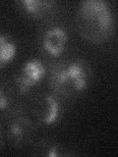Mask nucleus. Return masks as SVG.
Returning <instances> with one entry per match:
<instances>
[{"label": "nucleus", "mask_w": 118, "mask_h": 157, "mask_svg": "<svg viewBox=\"0 0 118 157\" xmlns=\"http://www.w3.org/2000/svg\"><path fill=\"white\" fill-rule=\"evenodd\" d=\"M76 22L86 40L103 43L115 32V17L109 4L103 0H85L79 4Z\"/></svg>", "instance_id": "f257e3e1"}, {"label": "nucleus", "mask_w": 118, "mask_h": 157, "mask_svg": "<svg viewBox=\"0 0 118 157\" xmlns=\"http://www.w3.org/2000/svg\"><path fill=\"white\" fill-rule=\"evenodd\" d=\"M47 74L51 92L60 98L86 90L92 78L91 65L79 58L53 64Z\"/></svg>", "instance_id": "f03ea898"}, {"label": "nucleus", "mask_w": 118, "mask_h": 157, "mask_svg": "<svg viewBox=\"0 0 118 157\" xmlns=\"http://www.w3.org/2000/svg\"><path fill=\"white\" fill-rule=\"evenodd\" d=\"M6 136L12 146L22 149L32 145L37 136V127L26 112L12 109L7 114Z\"/></svg>", "instance_id": "7ed1b4c3"}, {"label": "nucleus", "mask_w": 118, "mask_h": 157, "mask_svg": "<svg viewBox=\"0 0 118 157\" xmlns=\"http://www.w3.org/2000/svg\"><path fill=\"white\" fill-rule=\"evenodd\" d=\"M31 109L36 120L42 126L56 124L63 114L60 97L52 92L37 94L32 102Z\"/></svg>", "instance_id": "20e7f679"}, {"label": "nucleus", "mask_w": 118, "mask_h": 157, "mask_svg": "<svg viewBox=\"0 0 118 157\" xmlns=\"http://www.w3.org/2000/svg\"><path fill=\"white\" fill-rule=\"evenodd\" d=\"M47 69L41 59L32 58L25 62L20 72L15 78V82L19 93L25 94L37 86L46 76Z\"/></svg>", "instance_id": "39448f33"}, {"label": "nucleus", "mask_w": 118, "mask_h": 157, "mask_svg": "<svg viewBox=\"0 0 118 157\" xmlns=\"http://www.w3.org/2000/svg\"><path fill=\"white\" fill-rule=\"evenodd\" d=\"M68 43V33L61 26L49 27L41 36V47L47 54L58 57L64 52Z\"/></svg>", "instance_id": "423d86ee"}, {"label": "nucleus", "mask_w": 118, "mask_h": 157, "mask_svg": "<svg viewBox=\"0 0 118 157\" xmlns=\"http://www.w3.org/2000/svg\"><path fill=\"white\" fill-rule=\"evenodd\" d=\"M17 5L25 15L38 19L50 13L56 3L49 0H22Z\"/></svg>", "instance_id": "0eeeda50"}, {"label": "nucleus", "mask_w": 118, "mask_h": 157, "mask_svg": "<svg viewBox=\"0 0 118 157\" xmlns=\"http://www.w3.org/2000/svg\"><path fill=\"white\" fill-rule=\"evenodd\" d=\"M17 44L7 33H0V70L11 63L17 54Z\"/></svg>", "instance_id": "6e6552de"}, {"label": "nucleus", "mask_w": 118, "mask_h": 157, "mask_svg": "<svg viewBox=\"0 0 118 157\" xmlns=\"http://www.w3.org/2000/svg\"><path fill=\"white\" fill-rule=\"evenodd\" d=\"M34 155L41 156H48V157H58L62 155H67V149L57 141L49 140H38L34 145Z\"/></svg>", "instance_id": "1a4fd4ad"}, {"label": "nucleus", "mask_w": 118, "mask_h": 157, "mask_svg": "<svg viewBox=\"0 0 118 157\" xmlns=\"http://www.w3.org/2000/svg\"><path fill=\"white\" fill-rule=\"evenodd\" d=\"M14 91L7 82L0 80V113H8L12 110Z\"/></svg>", "instance_id": "9d476101"}, {"label": "nucleus", "mask_w": 118, "mask_h": 157, "mask_svg": "<svg viewBox=\"0 0 118 157\" xmlns=\"http://www.w3.org/2000/svg\"><path fill=\"white\" fill-rule=\"evenodd\" d=\"M3 129H2V126L0 124V148H1V146L3 144Z\"/></svg>", "instance_id": "9b49d317"}]
</instances>
